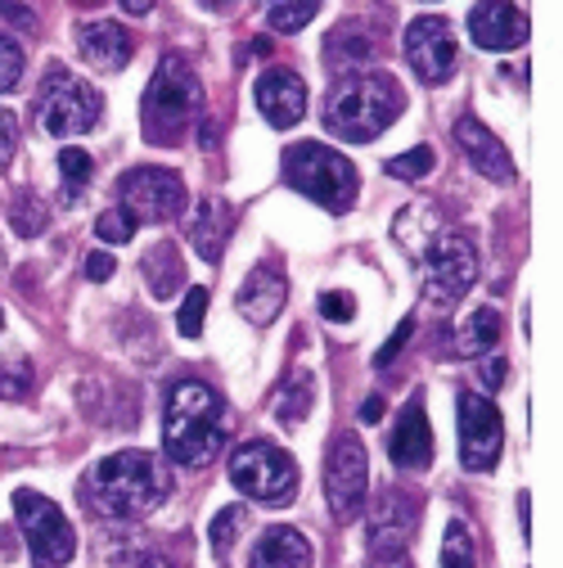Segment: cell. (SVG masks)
<instances>
[{"mask_svg": "<svg viewBox=\"0 0 563 568\" xmlns=\"http://www.w3.org/2000/svg\"><path fill=\"white\" fill-rule=\"evenodd\" d=\"M78 491L100 519H145L172 496V474L150 452H117L91 465Z\"/></svg>", "mask_w": 563, "mask_h": 568, "instance_id": "1", "label": "cell"}, {"mask_svg": "<svg viewBox=\"0 0 563 568\" xmlns=\"http://www.w3.org/2000/svg\"><path fill=\"white\" fill-rule=\"evenodd\" d=\"M231 438V406L213 384L181 379L163 402V452L172 465L198 469Z\"/></svg>", "mask_w": 563, "mask_h": 568, "instance_id": "2", "label": "cell"}, {"mask_svg": "<svg viewBox=\"0 0 563 568\" xmlns=\"http://www.w3.org/2000/svg\"><path fill=\"white\" fill-rule=\"evenodd\" d=\"M401 118V87L383 73H351L325 95V126L338 140H375Z\"/></svg>", "mask_w": 563, "mask_h": 568, "instance_id": "3", "label": "cell"}, {"mask_svg": "<svg viewBox=\"0 0 563 568\" xmlns=\"http://www.w3.org/2000/svg\"><path fill=\"white\" fill-rule=\"evenodd\" d=\"M198 109H203V87L194 68L181 54H167L145 87V100H140V122H145L150 145H181Z\"/></svg>", "mask_w": 563, "mask_h": 568, "instance_id": "4", "label": "cell"}, {"mask_svg": "<svg viewBox=\"0 0 563 568\" xmlns=\"http://www.w3.org/2000/svg\"><path fill=\"white\" fill-rule=\"evenodd\" d=\"M285 176L294 190H303L307 199H316L329 212H347L357 203V185H361L351 159H342L329 145H316V140H303V145L285 150Z\"/></svg>", "mask_w": 563, "mask_h": 568, "instance_id": "5", "label": "cell"}, {"mask_svg": "<svg viewBox=\"0 0 563 568\" xmlns=\"http://www.w3.org/2000/svg\"><path fill=\"white\" fill-rule=\"evenodd\" d=\"M104 113V95L78 78V73H68L63 63H50L45 68V78L37 87V122L45 135H82L100 122Z\"/></svg>", "mask_w": 563, "mask_h": 568, "instance_id": "6", "label": "cell"}, {"mask_svg": "<svg viewBox=\"0 0 563 568\" xmlns=\"http://www.w3.org/2000/svg\"><path fill=\"white\" fill-rule=\"evenodd\" d=\"M419 253V275H424V298L433 307H455L469 290H473V275H478V248L473 240H464L460 231H433Z\"/></svg>", "mask_w": 563, "mask_h": 568, "instance_id": "7", "label": "cell"}, {"mask_svg": "<svg viewBox=\"0 0 563 568\" xmlns=\"http://www.w3.org/2000/svg\"><path fill=\"white\" fill-rule=\"evenodd\" d=\"M231 483L266 506H289L298 491V465L285 447L275 443H244L231 456Z\"/></svg>", "mask_w": 563, "mask_h": 568, "instance_id": "8", "label": "cell"}, {"mask_svg": "<svg viewBox=\"0 0 563 568\" xmlns=\"http://www.w3.org/2000/svg\"><path fill=\"white\" fill-rule=\"evenodd\" d=\"M14 519L28 537V550H32V564L37 568H63L78 550V537H73V524L63 519V510L54 501H45L41 491L23 487L14 491Z\"/></svg>", "mask_w": 563, "mask_h": 568, "instance_id": "9", "label": "cell"}, {"mask_svg": "<svg viewBox=\"0 0 563 568\" xmlns=\"http://www.w3.org/2000/svg\"><path fill=\"white\" fill-rule=\"evenodd\" d=\"M325 501L338 524H351L370 501V460L357 434H342L329 443L325 456Z\"/></svg>", "mask_w": 563, "mask_h": 568, "instance_id": "10", "label": "cell"}, {"mask_svg": "<svg viewBox=\"0 0 563 568\" xmlns=\"http://www.w3.org/2000/svg\"><path fill=\"white\" fill-rule=\"evenodd\" d=\"M117 199H122V212H131L135 222H172L190 203L185 181L167 168H131L117 181Z\"/></svg>", "mask_w": 563, "mask_h": 568, "instance_id": "11", "label": "cell"}, {"mask_svg": "<svg viewBox=\"0 0 563 568\" xmlns=\"http://www.w3.org/2000/svg\"><path fill=\"white\" fill-rule=\"evenodd\" d=\"M501 410L491 406L482 393H460V460L473 474H487L501 460Z\"/></svg>", "mask_w": 563, "mask_h": 568, "instance_id": "12", "label": "cell"}, {"mask_svg": "<svg viewBox=\"0 0 563 568\" xmlns=\"http://www.w3.org/2000/svg\"><path fill=\"white\" fill-rule=\"evenodd\" d=\"M406 45V59L414 68V78L419 82H447L451 78V68H455V37H451V23L438 19V14H424V19H414L401 37Z\"/></svg>", "mask_w": 563, "mask_h": 568, "instance_id": "13", "label": "cell"}, {"mask_svg": "<svg viewBox=\"0 0 563 568\" xmlns=\"http://www.w3.org/2000/svg\"><path fill=\"white\" fill-rule=\"evenodd\" d=\"M419 528V496L383 487L370 515V555H410V532Z\"/></svg>", "mask_w": 563, "mask_h": 568, "instance_id": "14", "label": "cell"}, {"mask_svg": "<svg viewBox=\"0 0 563 568\" xmlns=\"http://www.w3.org/2000/svg\"><path fill=\"white\" fill-rule=\"evenodd\" d=\"M257 109L275 131H289L307 118V82L294 68H266L257 78Z\"/></svg>", "mask_w": 563, "mask_h": 568, "instance_id": "15", "label": "cell"}, {"mask_svg": "<svg viewBox=\"0 0 563 568\" xmlns=\"http://www.w3.org/2000/svg\"><path fill=\"white\" fill-rule=\"evenodd\" d=\"M469 37L478 50H514L528 41V14L514 0H478L469 10Z\"/></svg>", "mask_w": 563, "mask_h": 568, "instance_id": "16", "label": "cell"}, {"mask_svg": "<svg viewBox=\"0 0 563 568\" xmlns=\"http://www.w3.org/2000/svg\"><path fill=\"white\" fill-rule=\"evenodd\" d=\"M388 456H392L397 469H429V460H433V429H429V415H424V402H419V397H410L397 410L392 438H388Z\"/></svg>", "mask_w": 563, "mask_h": 568, "instance_id": "17", "label": "cell"}, {"mask_svg": "<svg viewBox=\"0 0 563 568\" xmlns=\"http://www.w3.org/2000/svg\"><path fill=\"white\" fill-rule=\"evenodd\" d=\"M289 298V284H285V271H279L275 262H257L244 284H239V294H235V307L248 325H270L279 316V307H285Z\"/></svg>", "mask_w": 563, "mask_h": 568, "instance_id": "18", "label": "cell"}, {"mask_svg": "<svg viewBox=\"0 0 563 568\" xmlns=\"http://www.w3.org/2000/svg\"><path fill=\"white\" fill-rule=\"evenodd\" d=\"M455 145L464 150V159H469V168H473V172L491 176L497 185L514 181V159H510V150H505L501 140L491 135L478 118H460V122H455Z\"/></svg>", "mask_w": 563, "mask_h": 568, "instance_id": "19", "label": "cell"}, {"mask_svg": "<svg viewBox=\"0 0 563 568\" xmlns=\"http://www.w3.org/2000/svg\"><path fill=\"white\" fill-rule=\"evenodd\" d=\"M78 50L86 54L91 68H100V73H122V68L131 63V54H135V41L122 23H82L78 28Z\"/></svg>", "mask_w": 563, "mask_h": 568, "instance_id": "20", "label": "cell"}, {"mask_svg": "<svg viewBox=\"0 0 563 568\" xmlns=\"http://www.w3.org/2000/svg\"><path fill=\"white\" fill-rule=\"evenodd\" d=\"M316 550L298 528H266L248 555V568H311Z\"/></svg>", "mask_w": 563, "mask_h": 568, "instance_id": "21", "label": "cell"}, {"mask_svg": "<svg viewBox=\"0 0 563 568\" xmlns=\"http://www.w3.org/2000/svg\"><path fill=\"white\" fill-rule=\"evenodd\" d=\"M231 231H235V212L222 199L198 203V212H194L190 226H185V235H190V244H194V253L203 262H222V248H226Z\"/></svg>", "mask_w": 563, "mask_h": 568, "instance_id": "22", "label": "cell"}, {"mask_svg": "<svg viewBox=\"0 0 563 568\" xmlns=\"http://www.w3.org/2000/svg\"><path fill=\"white\" fill-rule=\"evenodd\" d=\"M145 280H150V294H154L158 303H167V298H176V294H181V284H185V266H181L176 244H154V248L145 253Z\"/></svg>", "mask_w": 563, "mask_h": 568, "instance_id": "23", "label": "cell"}, {"mask_svg": "<svg viewBox=\"0 0 563 568\" xmlns=\"http://www.w3.org/2000/svg\"><path fill=\"white\" fill-rule=\"evenodd\" d=\"M501 343V312L497 307H478L460 321V352L464 357H487Z\"/></svg>", "mask_w": 563, "mask_h": 568, "instance_id": "24", "label": "cell"}, {"mask_svg": "<svg viewBox=\"0 0 563 568\" xmlns=\"http://www.w3.org/2000/svg\"><path fill=\"white\" fill-rule=\"evenodd\" d=\"M329 59H338L342 68H366L370 59H375V37L366 32V28H357V23H347V28H334V37H329Z\"/></svg>", "mask_w": 563, "mask_h": 568, "instance_id": "25", "label": "cell"}, {"mask_svg": "<svg viewBox=\"0 0 563 568\" xmlns=\"http://www.w3.org/2000/svg\"><path fill=\"white\" fill-rule=\"evenodd\" d=\"M262 10H266V23L275 32H298L316 19L320 0H262Z\"/></svg>", "mask_w": 563, "mask_h": 568, "instance_id": "26", "label": "cell"}, {"mask_svg": "<svg viewBox=\"0 0 563 568\" xmlns=\"http://www.w3.org/2000/svg\"><path fill=\"white\" fill-rule=\"evenodd\" d=\"M270 410H275L279 424H298V419H307V410H311V375H294L285 388L275 393Z\"/></svg>", "mask_w": 563, "mask_h": 568, "instance_id": "27", "label": "cell"}, {"mask_svg": "<svg viewBox=\"0 0 563 568\" xmlns=\"http://www.w3.org/2000/svg\"><path fill=\"white\" fill-rule=\"evenodd\" d=\"M10 226H14L19 235L37 240V235L50 226V207H45L32 190H23V194H14V203H10Z\"/></svg>", "mask_w": 563, "mask_h": 568, "instance_id": "28", "label": "cell"}, {"mask_svg": "<svg viewBox=\"0 0 563 568\" xmlns=\"http://www.w3.org/2000/svg\"><path fill=\"white\" fill-rule=\"evenodd\" d=\"M442 568H478V546H473V532L464 519H451L447 524V537H442Z\"/></svg>", "mask_w": 563, "mask_h": 568, "instance_id": "29", "label": "cell"}, {"mask_svg": "<svg viewBox=\"0 0 563 568\" xmlns=\"http://www.w3.org/2000/svg\"><path fill=\"white\" fill-rule=\"evenodd\" d=\"M91 154L86 150H59V176H63V199H78L91 185Z\"/></svg>", "mask_w": 563, "mask_h": 568, "instance_id": "30", "label": "cell"}, {"mask_svg": "<svg viewBox=\"0 0 563 568\" xmlns=\"http://www.w3.org/2000/svg\"><path fill=\"white\" fill-rule=\"evenodd\" d=\"M32 393V362L28 357H6L0 362V397L23 402Z\"/></svg>", "mask_w": 563, "mask_h": 568, "instance_id": "31", "label": "cell"}, {"mask_svg": "<svg viewBox=\"0 0 563 568\" xmlns=\"http://www.w3.org/2000/svg\"><path fill=\"white\" fill-rule=\"evenodd\" d=\"M433 163H438V159H433V150H429V145H414L410 154L388 159V168H383V172H388L392 181H419V176H429V172H433Z\"/></svg>", "mask_w": 563, "mask_h": 568, "instance_id": "32", "label": "cell"}, {"mask_svg": "<svg viewBox=\"0 0 563 568\" xmlns=\"http://www.w3.org/2000/svg\"><path fill=\"white\" fill-rule=\"evenodd\" d=\"M23 45L10 37V32H0V95L6 91H14L19 82H23Z\"/></svg>", "mask_w": 563, "mask_h": 568, "instance_id": "33", "label": "cell"}, {"mask_svg": "<svg viewBox=\"0 0 563 568\" xmlns=\"http://www.w3.org/2000/svg\"><path fill=\"white\" fill-rule=\"evenodd\" d=\"M135 217H131V212H122V207H109V212H100V217H95V235L104 240V244H126L131 235H135Z\"/></svg>", "mask_w": 563, "mask_h": 568, "instance_id": "34", "label": "cell"}, {"mask_svg": "<svg viewBox=\"0 0 563 568\" xmlns=\"http://www.w3.org/2000/svg\"><path fill=\"white\" fill-rule=\"evenodd\" d=\"M203 316H207V290H203V284H194V290L185 294V303H181V316H176L181 334L185 338H198L203 334Z\"/></svg>", "mask_w": 563, "mask_h": 568, "instance_id": "35", "label": "cell"}, {"mask_svg": "<svg viewBox=\"0 0 563 568\" xmlns=\"http://www.w3.org/2000/svg\"><path fill=\"white\" fill-rule=\"evenodd\" d=\"M244 506H226L217 519H213V532H207V537H213V550L217 555H226L231 546H235V537H239V528H244Z\"/></svg>", "mask_w": 563, "mask_h": 568, "instance_id": "36", "label": "cell"}, {"mask_svg": "<svg viewBox=\"0 0 563 568\" xmlns=\"http://www.w3.org/2000/svg\"><path fill=\"white\" fill-rule=\"evenodd\" d=\"M14 150H19V118L10 109H0V172L14 163Z\"/></svg>", "mask_w": 563, "mask_h": 568, "instance_id": "37", "label": "cell"}, {"mask_svg": "<svg viewBox=\"0 0 563 568\" xmlns=\"http://www.w3.org/2000/svg\"><path fill=\"white\" fill-rule=\"evenodd\" d=\"M320 316L334 321V325H338V321H351V316H357V298L329 290V294H320Z\"/></svg>", "mask_w": 563, "mask_h": 568, "instance_id": "38", "label": "cell"}, {"mask_svg": "<svg viewBox=\"0 0 563 568\" xmlns=\"http://www.w3.org/2000/svg\"><path fill=\"white\" fill-rule=\"evenodd\" d=\"M406 338H410V321H401V325H397V334H392V338L383 343V352H379V357H375V366H379V371H388V366L397 362V352L406 347Z\"/></svg>", "mask_w": 563, "mask_h": 568, "instance_id": "39", "label": "cell"}, {"mask_svg": "<svg viewBox=\"0 0 563 568\" xmlns=\"http://www.w3.org/2000/svg\"><path fill=\"white\" fill-rule=\"evenodd\" d=\"M501 379H505V357H487V371H482V393L501 388Z\"/></svg>", "mask_w": 563, "mask_h": 568, "instance_id": "40", "label": "cell"}, {"mask_svg": "<svg viewBox=\"0 0 563 568\" xmlns=\"http://www.w3.org/2000/svg\"><path fill=\"white\" fill-rule=\"evenodd\" d=\"M86 275H91V280H109V275H113V257H109V253L86 257Z\"/></svg>", "mask_w": 563, "mask_h": 568, "instance_id": "41", "label": "cell"}, {"mask_svg": "<svg viewBox=\"0 0 563 568\" xmlns=\"http://www.w3.org/2000/svg\"><path fill=\"white\" fill-rule=\"evenodd\" d=\"M370 568H414L410 555H370Z\"/></svg>", "mask_w": 563, "mask_h": 568, "instance_id": "42", "label": "cell"}, {"mask_svg": "<svg viewBox=\"0 0 563 568\" xmlns=\"http://www.w3.org/2000/svg\"><path fill=\"white\" fill-rule=\"evenodd\" d=\"M0 10H6V19H19L23 28H32V14H28V10H19L14 0H0Z\"/></svg>", "mask_w": 563, "mask_h": 568, "instance_id": "43", "label": "cell"}, {"mask_svg": "<svg viewBox=\"0 0 563 568\" xmlns=\"http://www.w3.org/2000/svg\"><path fill=\"white\" fill-rule=\"evenodd\" d=\"M122 10H126V14H150L154 0H122Z\"/></svg>", "mask_w": 563, "mask_h": 568, "instance_id": "44", "label": "cell"}, {"mask_svg": "<svg viewBox=\"0 0 563 568\" xmlns=\"http://www.w3.org/2000/svg\"><path fill=\"white\" fill-rule=\"evenodd\" d=\"M383 415V397H370L366 406H361V419H379Z\"/></svg>", "mask_w": 563, "mask_h": 568, "instance_id": "45", "label": "cell"}, {"mask_svg": "<svg viewBox=\"0 0 563 568\" xmlns=\"http://www.w3.org/2000/svg\"><path fill=\"white\" fill-rule=\"evenodd\" d=\"M207 10H226V6H235V0H203Z\"/></svg>", "mask_w": 563, "mask_h": 568, "instance_id": "46", "label": "cell"}, {"mask_svg": "<svg viewBox=\"0 0 563 568\" xmlns=\"http://www.w3.org/2000/svg\"><path fill=\"white\" fill-rule=\"evenodd\" d=\"M140 568H172L167 559H150V564H140Z\"/></svg>", "mask_w": 563, "mask_h": 568, "instance_id": "47", "label": "cell"}, {"mask_svg": "<svg viewBox=\"0 0 563 568\" xmlns=\"http://www.w3.org/2000/svg\"><path fill=\"white\" fill-rule=\"evenodd\" d=\"M0 325H6V312H0Z\"/></svg>", "mask_w": 563, "mask_h": 568, "instance_id": "48", "label": "cell"}, {"mask_svg": "<svg viewBox=\"0 0 563 568\" xmlns=\"http://www.w3.org/2000/svg\"><path fill=\"white\" fill-rule=\"evenodd\" d=\"M86 6H95V0H86Z\"/></svg>", "mask_w": 563, "mask_h": 568, "instance_id": "49", "label": "cell"}]
</instances>
